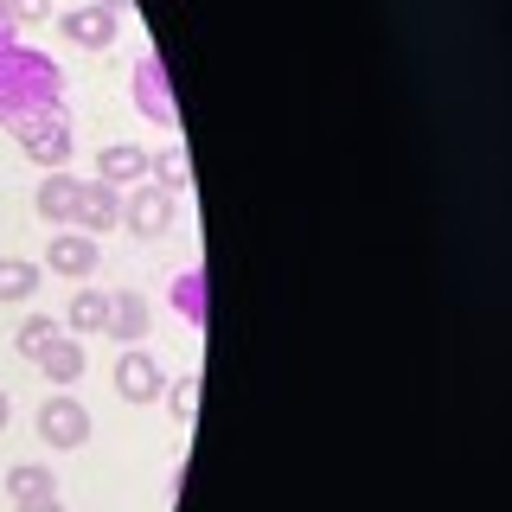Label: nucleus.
<instances>
[{"instance_id": "f257e3e1", "label": "nucleus", "mask_w": 512, "mask_h": 512, "mask_svg": "<svg viewBox=\"0 0 512 512\" xmlns=\"http://www.w3.org/2000/svg\"><path fill=\"white\" fill-rule=\"evenodd\" d=\"M39 109H64V64L20 39L0 52V122L39 116Z\"/></svg>"}, {"instance_id": "f03ea898", "label": "nucleus", "mask_w": 512, "mask_h": 512, "mask_svg": "<svg viewBox=\"0 0 512 512\" xmlns=\"http://www.w3.org/2000/svg\"><path fill=\"white\" fill-rule=\"evenodd\" d=\"M7 135L20 141L26 160H39L45 173L71 167V116H64V109H39V116H20V122H7Z\"/></svg>"}, {"instance_id": "7ed1b4c3", "label": "nucleus", "mask_w": 512, "mask_h": 512, "mask_svg": "<svg viewBox=\"0 0 512 512\" xmlns=\"http://www.w3.org/2000/svg\"><path fill=\"white\" fill-rule=\"evenodd\" d=\"M128 90H135V116H148L154 128H180V109H173V84L160 52H141L135 71H128Z\"/></svg>"}, {"instance_id": "20e7f679", "label": "nucleus", "mask_w": 512, "mask_h": 512, "mask_svg": "<svg viewBox=\"0 0 512 512\" xmlns=\"http://www.w3.org/2000/svg\"><path fill=\"white\" fill-rule=\"evenodd\" d=\"M173 218H180V199H173L167 186H154V180H141V186L122 199V231H135L141 244L167 237V231H173Z\"/></svg>"}, {"instance_id": "39448f33", "label": "nucleus", "mask_w": 512, "mask_h": 512, "mask_svg": "<svg viewBox=\"0 0 512 512\" xmlns=\"http://www.w3.org/2000/svg\"><path fill=\"white\" fill-rule=\"evenodd\" d=\"M58 32L71 45H84V52H109L122 32V0H84V7L58 13Z\"/></svg>"}, {"instance_id": "423d86ee", "label": "nucleus", "mask_w": 512, "mask_h": 512, "mask_svg": "<svg viewBox=\"0 0 512 512\" xmlns=\"http://www.w3.org/2000/svg\"><path fill=\"white\" fill-rule=\"evenodd\" d=\"M116 397L122 404H141V410H154L167 397V372H160V359L148 346H128L116 359Z\"/></svg>"}, {"instance_id": "0eeeda50", "label": "nucleus", "mask_w": 512, "mask_h": 512, "mask_svg": "<svg viewBox=\"0 0 512 512\" xmlns=\"http://www.w3.org/2000/svg\"><path fill=\"white\" fill-rule=\"evenodd\" d=\"M71 231H84V237L122 231V186H109V180H84V186H77V218H71Z\"/></svg>"}, {"instance_id": "6e6552de", "label": "nucleus", "mask_w": 512, "mask_h": 512, "mask_svg": "<svg viewBox=\"0 0 512 512\" xmlns=\"http://www.w3.org/2000/svg\"><path fill=\"white\" fill-rule=\"evenodd\" d=\"M32 429H39V442L45 448H84L90 442V410L84 404H77V397H45V410H39V423H32Z\"/></svg>"}, {"instance_id": "1a4fd4ad", "label": "nucleus", "mask_w": 512, "mask_h": 512, "mask_svg": "<svg viewBox=\"0 0 512 512\" xmlns=\"http://www.w3.org/2000/svg\"><path fill=\"white\" fill-rule=\"evenodd\" d=\"M148 327H154L148 295H141V288H116V295H109V314H103V333H109V340H122V346H141V340H148Z\"/></svg>"}, {"instance_id": "9d476101", "label": "nucleus", "mask_w": 512, "mask_h": 512, "mask_svg": "<svg viewBox=\"0 0 512 512\" xmlns=\"http://www.w3.org/2000/svg\"><path fill=\"white\" fill-rule=\"evenodd\" d=\"M167 301L180 308V320H186L192 333L212 327V276H205V263L180 269V276H173V288H167Z\"/></svg>"}, {"instance_id": "9b49d317", "label": "nucleus", "mask_w": 512, "mask_h": 512, "mask_svg": "<svg viewBox=\"0 0 512 512\" xmlns=\"http://www.w3.org/2000/svg\"><path fill=\"white\" fill-rule=\"evenodd\" d=\"M77 186H84V180H71L64 167H58V173H45L39 192H32V212L52 224V231H71V218H77Z\"/></svg>"}, {"instance_id": "f8f14e48", "label": "nucleus", "mask_w": 512, "mask_h": 512, "mask_svg": "<svg viewBox=\"0 0 512 512\" xmlns=\"http://www.w3.org/2000/svg\"><path fill=\"white\" fill-rule=\"evenodd\" d=\"M52 276H71V282H84L90 269H96V256H103V237H84V231H52Z\"/></svg>"}, {"instance_id": "ddd939ff", "label": "nucleus", "mask_w": 512, "mask_h": 512, "mask_svg": "<svg viewBox=\"0 0 512 512\" xmlns=\"http://www.w3.org/2000/svg\"><path fill=\"white\" fill-rule=\"evenodd\" d=\"M96 180H109V186H141V180H154V173H148V148H135V141L103 148V154H96Z\"/></svg>"}, {"instance_id": "4468645a", "label": "nucleus", "mask_w": 512, "mask_h": 512, "mask_svg": "<svg viewBox=\"0 0 512 512\" xmlns=\"http://www.w3.org/2000/svg\"><path fill=\"white\" fill-rule=\"evenodd\" d=\"M39 282H45L39 263H26V256H0V308L32 301V295H39Z\"/></svg>"}, {"instance_id": "2eb2a0df", "label": "nucleus", "mask_w": 512, "mask_h": 512, "mask_svg": "<svg viewBox=\"0 0 512 512\" xmlns=\"http://www.w3.org/2000/svg\"><path fill=\"white\" fill-rule=\"evenodd\" d=\"M32 365H39V372L52 378V384H77V378H84V346H77V340H64V333H58V340L45 346Z\"/></svg>"}, {"instance_id": "dca6fc26", "label": "nucleus", "mask_w": 512, "mask_h": 512, "mask_svg": "<svg viewBox=\"0 0 512 512\" xmlns=\"http://www.w3.org/2000/svg\"><path fill=\"white\" fill-rule=\"evenodd\" d=\"M103 314H109V295H96V288H77V301L64 308V327H71V333H103Z\"/></svg>"}, {"instance_id": "f3484780", "label": "nucleus", "mask_w": 512, "mask_h": 512, "mask_svg": "<svg viewBox=\"0 0 512 512\" xmlns=\"http://www.w3.org/2000/svg\"><path fill=\"white\" fill-rule=\"evenodd\" d=\"M148 173H160V186H167L173 199L192 186V160H186V148H160V154H148Z\"/></svg>"}, {"instance_id": "a211bd4d", "label": "nucleus", "mask_w": 512, "mask_h": 512, "mask_svg": "<svg viewBox=\"0 0 512 512\" xmlns=\"http://www.w3.org/2000/svg\"><path fill=\"white\" fill-rule=\"evenodd\" d=\"M58 340V327H52V314H26L20 320V333H13V346H20V359H39L45 346Z\"/></svg>"}, {"instance_id": "6ab92c4d", "label": "nucleus", "mask_w": 512, "mask_h": 512, "mask_svg": "<svg viewBox=\"0 0 512 512\" xmlns=\"http://www.w3.org/2000/svg\"><path fill=\"white\" fill-rule=\"evenodd\" d=\"M58 480H52V468H45V461H20V468L7 474V493L13 500H32V493H52Z\"/></svg>"}, {"instance_id": "aec40b11", "label": "nucleus", "mask_w": 512, "mask_h": 512, "mask_svg": "<svg viewBox=\"0 0 512 512\" xmlns=\"http://www.w3.org/2000/svg\"><path fill=\"white\" fill-rule=\"evenodd\" d=\"M192 410H199V378L167 384V416H173V423H192Z\"/></svg>"}, {"instance_id": "412c9836", "label": "nucleus", "mask_w": 512, "mask_h": 512, "mask_svg": "<svg viewBox=\"0 0 512 512\" xmlns=\"http://www.w3.org/2000/svg\"><path fill=\"white\" fill-rule=\"evenodd\" d=\"M0 7H7V20L13 26H45V20H52V0H0Z\"/></svg>"}, {"instance_id": "4be33fe9", "label": "nucleus", "mask_w": 512, "mask_h": 512, "mask_svg": "<svg viewBox=\"0 0 512 512\" xmlns=\"http://www.w3.org/2000/svg\"><path fill=\"white\" fill-rule=\"evenodd\" d=\"M13 512H64V500L52 487V493H32V500H13Z\"/></svg>"}, {"instance_id": "5701e85b", "label": "nucleus", "mask_w": 512, "mask_h": 512, "mask_svg": "<svg viewBox=\"0 0 512 512\" xmlns=\"http://www.w3.org/2000/svg\"><path fill=\"white\" fill-rule=\"evenodd\" d=\"M7 45H20V26H13L7 7H0V52H7Z\"/></svg>"}, {"instance_id": "b1692460", "label": "nucleus", "mask_w": 512, "mask_h": 512, "mask_svg": "<svg viewBox=\"0 0 512 512\" xmlns=\"http://www.w3.org/2000/svg\"><path fill=\"white\" fill-rule=\"evenodd\" d=\"M7 416H13V404H7V391H0V429H7Z\"/></svg>"}]
</instances>
